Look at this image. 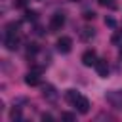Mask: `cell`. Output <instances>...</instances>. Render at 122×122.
Wrapping results in <instances>:
<instances>
[{
	"mask_svg": "<svg viewBox=\"0 0 122 122\" xmlns=\"http://www.w3.org/2000/svg\"><path fill=\"white\" fill-rule=\"evenodd\" d=\"M107 101H109L114 109H120V107H122V90L109 92V93H107Z\"/></svg>",
	"mask_w": 122,
	"mask_h": 122,
	"instance_id": "cell-1",
	"label": "cell"
},
{
	"mask_svg": "<svg viewBox=\"0 0 122 122\" xmlns=\"http://www.w3.org/2000/svg\"><path fill=\"white\" fill-rule=\"evenodd\" d=\"M63 25H65V15H63L61 11L53 13L51 19H50V29H51V30H59Z\"/></svg>",
	"mask_w": 122,
	"mask_h": 122,
	"instance_id": "cell-2",
	"label": "cell"
},
{
	"mask_svg": "<svg viewBox=\"0 0 122 122\" xmlns=\"http://www.w3.org/2000/svg\"><path fill=\"white\" fill-rule=\"evenodd\" d=\"M57 50H59L61 53H69V51L72 50V38H71V36H61V38L57 40Z\"/></svg>",
	"mask_w": 122,
	"mask_h": 122,
	"instance_id": "cell-3",
	"label": "cell"
},
{
	"mask_svg": "<svg viewBox=\"0 0 122 122\" xmlns=\"http://www.w3.org/2000/svg\"><path fill=\"white\" fill-rule=\"evenodd\" d=\"M82 63H84L86 67H95V63H97V53H95L93 50H86V51L82 53Z\"/></svg>",
	"mask_w": 122,
	"mask_h": 122,
	"instance_id": "cell-4",
	"label": "cell"
},
{
	"mask_svg": "<svg viewBox=\"0 0 122 122\" xmlns=\"http://www.w3.org/2000/svg\"><path fill=\"white\" fill-rule=\"evenodd\" d=\"M72 105L76 107V111H78L80 114H86V112L90 111V101H88V97H84V95H80Z\"/></svg>",
	"mask_w": 122,
	"mask_h": 122,
	"instance_id": "cell-5",
	"label": "cell"
},
{
	"mask_svg": "<svg viewBox=\"0 0 122 122\" xmlns=\"http://www.w3.org/2000/svg\"><path fill=\"white\" fill-rule=\"evenodd\" d=\"M42 97H44L46 101H55V99H57V92H55V88L50 86V84L42 86Z\"/></svg>",
	"mask_w": 122,
	"mask_h": 122,
	"instance_id": "cell-6",
	"label": "cell"
},
{
	"mask_svg": "<svg viewBox=\"0 0 122 122\" xmlns=\"http://www.w3.org/2000/svg\"><path fill=\"white\" fill-rule=\"evenodd\" d=\"M95 69H97V72H99V76H101V78H107V76H109V65H107V61H105V59H97Z\"/></svg>",
	"mask_w": 122,
	"mask_h": 122,
	"instance_id": "cell-7",
	"label": "cell"
},
{
	"mask_svg": "<svg viewBox=\"0 0 122 122\" xmlns=\"http://www.w3.org/2000/svg\"><path fill=\"white\" fill-rule=\"evenodd\" d=\"M25 82H27V86H38V84H40V80H38V72L30 71V72L25 76Z\"/></svg>",
	"mask_w": 122,
	"mask_h": 122,
	"instance_id": "cell-8",
	"label": "cell"
},
{
	"mask_svg": "<svg viewBox=\"0 0 122 122\" xmlns=\"http://www.w3.org/2000/svg\"><path fill=\"white\" fill-rule=\"evenodd\" d=\"M6 48H8L10 51H15V50L19 48V40H17L15 36H8V38H6Z\"/></svg>",
	"mask_w": 122,
	"mask_h": 122,
	"instance_id": "cell-9",
	"label": "cell"
},
{
	"mask_svg": "<svg viewBox=\"0 0 122 122\" xmlns=\"http://www.w3.org/2000/svg\"><path fill=\"white\" fill-rule=\"evenodd\" d=\"M17 30H19V23H17V21H11V23L6 25V32H8V36H15Z\"/></svg>",
	"mask_w": 122,
	"mask_h": 122,
	"instance_id": "cell-10",
	"label": "cell"
},
{
	"mask_svg": "<svg viewBox=\"0 0 122 122\" xmlns=\"http://www.w3.org/2000/svg\"><path fill=\"white\" fill-rule=\"evenodd\" d=\"M78 97H80V93H78L76 90H67V92H65V99L71 101V103H74Z\"/></svg>",
	"mask_w": 122,
	"mask_h": 122,
	"instance_id": "cell-11",
	"label": "cell"
},
{
	"mask_svg": "<svg viewBox=\"0 0 122 122\" xmlns=\"http://www.w3.org/2000/svg\"><path fill=\"white\" fill-rule=\"evenodd\" d=\"M80 36H82V40H90V38H93V36H95V30H93V29H90V27H86V29H82Z\"/></svg>",
	"mask_w": 122,
	"mask_h": 122,
	"instance_id": "cell-12",
	"label": "cell"
},
{
	"mask_svg": "<svg viewBox=\"0 0 122 122\" xmlns=\"http://www.w3.org/2000/svg\"><path fill=\"white\" fill-rule=\"evenodd\" d=\"M38 50H40V48H38L36 42H29V46H27V53H29V55H36Z\"/></svg>",
	"mask_w": 122,
	"mask_h": 122,
	"instance_id": "cell-13",
	"label": "cell"
},
{
	"mask_svg": "<svg viewBox=\"0 0 122 122\" xmlns=\"http://www.w3.org/2000/svg\"><path fill=\"white\" fill-rule=\"evenodd\" d=\"M25 21H36V11L34 10H27L25 11Z\"/></svg>",
	"mask_w": 122,
	"mask_h": 122,
	"instance_id": "cell-14",
	"label": "cell"
},
{
	"mask_svg": "<svg viewBox=\"0 0 122 122\" xmlns=\"http://www.w3.org/2000/svg\"><path fill=\"white\" fill-rule=\"evenodd\" d=\"M10 116H11V120H19V118H21V111H19V109H11Z\"/></svg>",
	"mask_w": 122,
	"mask_h": 122,
	"instance_id": "cell-15",
	"label": "cell"
},
{
	"mask_svg": "<svg viewBox=\"0 0 122 122\" xmlns=\"http://www.w3.org/2000/svg\"><path fill=\"white\" fill-rule=\"evenodd\" d=\"M76 116L72 114V112H61V120H67V122H71V120H74Z\"/></svg>",
	"mask_w": 122,
	"mask_h": 122,
	"instance_id": "cell-16",
	"label": "cell"
},
{
	"mask_svg": "<svg viewBox=\"0 0 122 122\" xmlns=\"http://www.w3.org/2000/svg\"><path fill=\"white\" fill-rule=\"evenodd\" d=\"M84 19H86V21L95 19V11H90V10H88V11H84Z\"/></svg>",
	"mask_w": 122,
	"mask_h": 122,
	"instance_id": "cell-17",
	"label": "cell"
},
{
	"mask_svg": "<svg viewBox=\"0 0 122 122\" xmlns=\"http://www.w3.org/2000/svg\"><path fill=\"white\" fill-rule=\"evenodd\" d=\"M105 25H109V27H116V21H114L112 17H105Z\"/></svg>",
	"mask_w": 122,
	"mask_h": 122,
	"instance_id": "cell-18",
	"label": "cell"
},
{
	"mask_svg": "<svg viewBox=\"0 0 122 122\" xmlns=\"http://www.w3.org/2000/svg\"><path fill=\"white\" fill-rule=\"evenodd\" d=\"M120 40H122V30H116L112 36V42H120Z\"/></svg>",
	"mask_w": 122,
	"mask_h": 122,
	"instance_id": "cell-19",
	"label": "cell"
},
{
	"mask_svg": "<svg viewBox=\"0 0 122 122\" xmlns=\"http://www.w3.org/2000/svg\"><path fill=\"white\" fill-rule=\"evenodd\" d=\"M99 4H101V6H109V8H114V4H112L111 0H99Z\"/></svg>",
	"mask_w": 122,
	"mask_h": 122,
	"instance_id": "cell-20",
	"label": "cell"
},
{
	"mask_svg": "<svg viewBox=\"0 0 122 122\" xmlns=\"http://www.w3.org/2000/svg\"><path fill=\"white\" fill-rule=\"evenodd\" d=\"M42 120H48V122H51V120H53V116H51V114H46V112H44V114H42Z\"/></svg>",
	"mask_w": 122,
	"mask_h": 122,
	"instance_id": "cell-21",
	"label": "cell"
},
{
	"mask_svg": "<svg viewBox=\"0 0 122 122\" xmlns=\"http://www.w3.org/2000/svg\"><path fill=\"white\" fill-rule=\"evenodd\" d=\"M25 2H27V0H15V6H19V8H23V6H25Z\"/></svg>",
	"mask_w": 122,
	"mask_h": 122,
	"instance_id": "cell-22",
	"label": "cell"
},
{
	"mask_svg": "<svg viewBox=\"0 0 122 122\" xmlns=\"http://www.w3.org/2000/svg\"><path fill=\"white\" fill-rule=\"evenodd\" d=\"M71 2H78V0H71Z\"/></svg>",
	"mask_w": 122,
	"mask_h": 122,
	"instance_id": "cell-23",
	"label": "cell"
}]
</instances>
